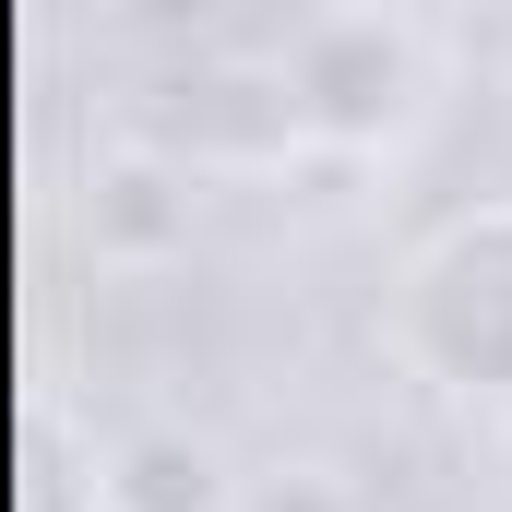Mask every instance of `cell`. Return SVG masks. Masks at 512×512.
<instances>
[{
  "label": "cell",
  "instance_id": "7a4b0ae2",
  "mask_svg": "<svg viewBox=\"0 0 512 512\" xmlns=\"http://www.w3.org/2000/svg\"><path fill=\"white\" fill-rule=\"evenodd\" d=\"M393 346L405 370L465 405H512V191L441 215L393 274Z\"/></svg>",
  "mask_w": 512,
  "mask_h": 512
},
{
  "label": "cell",
  "instance_id": "3957f363",
  "mask_svg": "<svg viewBox=\"0 0 512 512\" xmlns=\"http://www.w3.org/2000/svg\"><path fill=\"white\" fill-rule=\"evenodd\" d=\"M96 512H239V477H227V453L203 441V429H131L120 453H108V477H96Z\"/></svg>",
  "mask_w": 512,
  "mask_h": 512
},
{
  "label": "cell",
  "instance_id": "6da1fadb",
  "mask_svg": "<svg viewBox=\"0 0 512 512\" xmlns=\"http://www.w3.org/2000/svg\"><path fill=\"white\" fill-rule=\"evenodd\" d=\"M262 84H274V108H286L298 143H322V155H393V143L429 131L441 84H453V48L417 12H298V24H274Z\"/></svg>",
  "mask_w": 512,
  "mask_h": 512
}]
</instances>
